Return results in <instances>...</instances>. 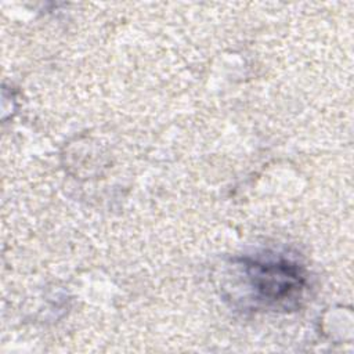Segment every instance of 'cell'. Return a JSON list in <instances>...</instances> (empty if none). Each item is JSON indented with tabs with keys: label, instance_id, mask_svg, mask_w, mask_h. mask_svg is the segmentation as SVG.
Returning <instances> with one entry per match:
<instances>
[{
	"label": "cell",
	"instance_id": "cell-1",
	"mask_svg": "<svg viewBox=\"0 0 354 354\" xmlns=\"http://www.w3.org/2000/svg\"><path fill=\"white\" fill-rule=\"evenodd\" d=\"M239 267L253 300L267 308L296 307L307 286L301 266L282 256L243 257Z\"/></svg>",
	"mask_w": 354,
	"mask_h": 354
}]
</instances>
